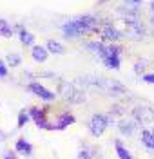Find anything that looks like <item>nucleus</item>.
I'll return each instance as SVG.
<instances>
[{
    "mask_svg": "<svg viewBox=\"0 0 154 159\" xmlns=\"http://www.w3.org/2000/svg\"><path fill=\"white\" fill-rule=\"evenodd\" d=\"M114 27L116 31L120 33V36L122 38H140L142 34H143V27L138 24V20L136 16H123L120 22H116L114 24Z\"/></svg>",
    "mask_w": 154,
    "mask_h": 159,
    "instance_id": "nucleus-1",
    "label": "nucleus"
},
{
    "mask_svg": "<svg viewBox=\"0 0 154 159\" xmlns=\"http://www.w3.org/2000/svg\"><path fill=\"white\" fill-rule=\"evenodd\" d=\"M92 25H94V18L92 16H83V18H78L74 22L65 24L63 25V33H65V36H78V34H82L85 31L92 29Z\"/></svg>",
    "mask_w": 154,
    "mask_h": 159,
    "instance_id": "nucleus-2",
    "label": "nucleus"
},
{
    "mask_svg": "<svg viewBox=\"0 0 154 159\" xmlns=\"http://www.w3.org/2000/svg\"><path fill=\"white\" fill-rule=\"evenodd\" d=\"M100 56H102V60L105 61L107 67H111V69H118V67H120L118 49H114V47H103V51H102Z\"/></svg>",
    "mask_w": 154,
    "mask_h": 159,
    "instance_id": "nucleus-3",
    "label": "nucleus"
},
{
    "mask_svg": "<svg viewBox=\"0 0 154 159\" xmlns=\"http://www.w3.org/2000/svg\"><path fill=\"white\" fill-rule=\"evenodd\" d=\"M62 90H63V96L67 99H71V101H82L83 99V92L80 89H76L74 83H65L62 87Z\"/></svg>",
    "mask_w": 154,
    "mask_h": 159,
    "instance_id": "nucleus-4",
    "label": "nucleus"
},
{
    "mask_svg": "<svg viewBox=\"0 0 154 159\" xmlns=\"http://www.w3.org/2000/svg\"><path fill=\"white\" fill-rule=\"evenodd\" d=\"M107 127V118L102 116V114H96V116H92L91 119V132L94 136H100L103 130Z\"/></svg>",
    "mask_w": 154,
    "mask_h": 159,
    "instance_id": "nucleus-5",
    "label": "nucleus"
},
{
    "mask_svg": "<svg viewBox=\"0 0 154 159\" xmlns=\"http://www.w3.org/2000/svg\"><path fill=\"white\" fill-rule=\"evenodd\" d=\"M36 96H40L42 99H47V101H51V99H54V94H53L51 90H47L45 87H42L40 83H31V87H29Z\"/></svg>",
    "mask_w": 154,
    "mask_h": 159,
    "instance_id": "nucleus-6",
    "label": "nucleus"
},
{
    "mask_svg": "<svg viewBox=\"0 0 154 159\" xmlns=\"http://www.w3.org/2000/svg\"><path fill=\"white\" fill-rule=\"evenodd\" d=\"M142 141H143V145L147 147V148L154 150V132L143 130V134H142Z\"/></svg>",
    "mask_w": 154,
    "mask_h": 159,
    "instance_id": "nucleus-7",
    "label": "nucleus"
},
{
    "mask_svg": "<svg viewBox=\"0 0 154 159\" xmlns=\"http://www.w3.org/2000/svg\"><path fill=\"white\" fill-rule=\"evenodd\" d=\"M33 58L36 60V61H45L47 58V51L44 49V47H33Z\"/></svg>",
    "mask_w": 154,
    "mask_h": 159,
    "instance_id": "nucleus-8",
    "label": "nucleus"
},
{
    "mask_svg": "<svg viewBox=\"0 0 154 159\" xmlns=\"http://www.w3.org/2000/svg\"><path fill=\"white\" fill-rule=\"evenodd\" d=\"M103 34H105V38H109V40L122 38V36H120V33L116 31V27H114V25H107V27L103 29Z\"/></svg>",
    "mask_w": 154,
    "mask_h": 159,
    "instance_id": "nucleus-9",
    "label": "nucleus"
},
{
    "mask_svg": "<svg viewBox=\"0 0 154 159\" xmlns=\"http://www.w3.org/2000/svg\"><path fill=\"white\" fill-rule=\"evenodd\" d=\"M47 49L51 51V52H54V54H62L63 52V45L58 43V42H54V40H49L47 42Z\"/></svg>",
    "mask_w": 154,
    "mask_h": 159,
    "instance_id": "nucleus-10",
    "label": "nucleus"
},
{
    "mask_svg": "<svg viewBox=\"0 0 154 159\" xmlns=\"http://www.w3.org/2000/svg\"><path fill=\"white\" fill-rule=\"evenodd\" d=\"M120 130H122L123 134H133L134 123L133 121H122V123H120Z\"/></svg>",
    "mask_w": 154,
    "mask_h": 159,
    "instance_id": "nucleus-11",
    "label": "nucleus"
},
{
    "mask_svg": "<svg viewBox=\"0 0 154 159\" xmlns=\"http://www.w3.org/2000/svg\"><path fill=\"white\" fill-rule=\"evenodd\" d=\"M16 150L22 152V154H31V145L29 143H26L24 139H20V141L16 143Z\"/></svg>",
    "mask_w": 154,
    "mask_h": 159,
    "instance_id": "nucleus-12",
    "label": "nucleus"
},
{
    "mask_svg": "<svg viewBox=\"0 0 154 159\" xmlns=\"http://www.w3.org/2000/svg\"><path fill=\"white\" fill-rule=\"evenodd\" d=\"M20 40H22V43L31 45V43H33V40H35V36H33L31 33H27V31H22V33H20Z\"/></svg>",
    "mask_w": 154,
    "mask_h": 159,
    "instance_id": "nucleus-13",
    "label": "nucleus"
},
{
    "mask_svg": "<svg viewBox=\"0 0 154 159\" xmlns=\"http://www.w3.org/2000/svg\"><path fill=\"white\" fill-rule=\"evenodd\" d=\"M0 34L2 36H11V27L7 25L6 20H0Z\"/></svg>",
    "mask_w": 154,
    "mask_h": 159,
    "instance_id": "nucleus-14",
    "label": "nucleus"
},
{
    "mask_svg": "<svg viewBox=\"0 0 154 159\" xmlns=\"http://www.w3.org/2000/svg\"><path fill=\"white\" fill-rule=\"evenodd\" d=\"M116 150H118V157H120V159H133L131 156H129V152L123 148L120 143H116Z\"/></svg>",
    "mask_w": 154,
    "mask_h": 159,
    "instance_id": "nucleus-15",
    "label": "nucleus"
},
{
    "mask_svg": "<svg viewBox=\"0 0 154 159\" xmlns=\"http://www.w3.org/2000/svg\"><path fill=\"white\" fill-rule=\"evenodd\" d=\"M7 63L18 65V63H20V56H18V54H7Z\"/></svg>",
    "mask_w": 154,
    "mask_h": 159,
    "instance_id": "nucleus-16",
    "label": "nucleus"
},
{
    "mask_svg": "<svg viewBox=\"0 0 154 159\" xmlns=\"http://www.w3.org/2000/svg\"><path fill=\"white\" fill-rule=\"evenodd\" d=\"M27 119H29V116H27V114H20V118H18V125L22 127V125H24Z\"/></svg>",
    "mask_w": 154,
    "mask_h": 159,
    "instance_id": "nucleus-17",
    "label": "nucleus"
},
{
    "mask_svg": "<svg viewBox=\"0 0 154 159\" xmlns=\"http://www.w3.org/2000/svg\"><path fill=\"white\" fill-rule=\"evenodd\" d=\"M143 80L147 81V83H154V74H145Z\"/></svg>",
    "mask_w": 154,
    "mask_h": 159,
    "instance_id": "nucleus-18",
    "label": "nucleus"
},
{
    "mask_svg": "<svg viewBox=\"0 0 154 159\" xmlns=\"http://www.w3.org/2000/svg\"><path fill=\"white\" fill-rule=\"evenodd\" d=\"M6 76V67H4V63L0 61V78H4Z\"/></svg>",
    "mask_w": 154,
    "mask_h": 159,
    "instance_id": "nucleus-19",
    "label": "nucleus"
},
{
    "mask_svg": "<svg viewBox=\"0 0 154 159\" xmlns=\"http://www.w3.org/2000/svg\"><path fill=\"white\" fill-rule=\"evenodd\" d=\"M6 159H13V157H6Z\"/></svg>",
    "mask_w": 154,
    "mask_h": 159,
    "instance_id": "nucleus-20",
    "label": "nucleus"
}]
</instances>
